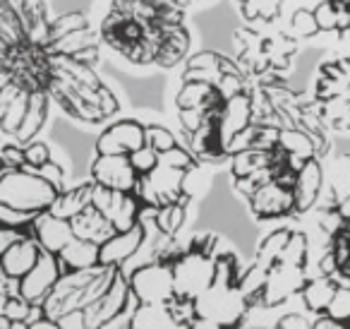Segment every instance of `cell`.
<instances>
[{"instance_id": "cell-31", "label": "cell", "mask_w": 350, "mask_h": 329, "mask_svg": "<svg viewBox=\"0 0 350 329\" xmlns=\"http://www.w3.org/2000/svg\"><path fill=\"white\" fill-rule=\"evenodd\" d=\"M175 5H180L183 10H187V8H192V5H200V3H204V0H173Z\"/></svg>"}, {"instance_id": "cell-5", "label": "cell", "mask_w": 350, "mask_h": 329, "mask_svg": "<svg viewBox=\"0 0 350 329\" xmlns=\"http://www.w3.org/2000/svg\"><path fill=\"white\" fill-rule=\"evenodd\" d=\"M307 94L326 130L350 137V51L321 60Z\"/></svg>"}, {"instance_id": "cell-16", "label": "cell", "mask_w": 350, "mask_h": 329, "mask_svg": "<svg viewBox=\"0 0 350 329\" xmlns=\"http://www.w3.org/2000/svg\"><path fill=\"white\" fill-rule=\"evenodd\" d=\"M29 233L34 236V241L39 243V247L44 252H51V255H58L65 245L75 238L72 226H70L68 219H60L51 212H44L34 219Z\"/></svg>"}, {"instance_id": "cell-3", "label": "cell", "mask_w": 350, "mask_h": 329, "mask_svg": "<svg viewBox=\"0 0 350 329\" xmlns=\"http://www.w3.org/2000/svg\"><path fill=\"white\" fill-rule=\"evenodd\" d=\"M96 36L135 68L173 70L195 53L187 12L173 0H111Z\"/></svg>"}, {"instance_id": "cell-8", "label": "cell", "mask_w": 350, "mask_h": 329, "mask_svg": "<svg viewBox=\"0 0 350 329\" xmlns=\"http://www.w3.org/2000/svg\"><path fill=\"white\" fill-rule=\"evenodd\" d=\"M219 252V238L211 236V233L187 241L185 250L170 262L175 281V298L195 300L214 284L216 255Z\"/></svg>"}, {"instance_id": "cell-1", "label": "cell", "mask_w": 350, "mask_h": 329, "mask_svg": "<svg viewBox=\"0 0 350 329\" xmlns=\"http://www.w3.org/2000/svg\"><path fill=\"white\" fill-rule=\"evenodd\" d=\"M98 63L101 44L87 12L0 0V132L17 145L39 140L51 106L82 125L111 123L120 99Z\"/></svg>"}, {"instance_id": "cell-29", "label": "cell", "mask_w": 350, "mask_h": 329, "mask_svg": "<svg viewBox=\"0 0 350 329\" xmlns=\"http://www.w3.org/2000/svg\"><path fill=\"white\" fill-rule=\"evenodd\" d=\"M29 329H65V327L60 322H55V319L41 317V319H36V322H31Z\"/></svg>"}, {"instance_id": "cell-10", "label": "cell", "mask_w": 350, "mask_h": 329, "mask_svg": "<svg viewBox=\"0 0 350 329\" xmlns=\"http://www.w3.org/2000/svg\"><path fill=\"white\" fill-rule=\"evenodd\" d=\"M135 305H170L175 300L173 269L163 260H149L127 274Z\"/></svg>"}, {"instance_id": "cell-14", "label": "cell", "mask_w": 350, "mask_h": 329, "mask_svg": "<svg viewBox=\"0 0 350 329\" xmlns=\"http://www.w3.org/2000/svg\"><path fill=\"white\" fill-rule=\"evenodd\" d=\"M146 228L144 223L130 228V231H118L98 247V260L101 267H111V269H120L125 262H130L137 252L144 247L146 243Z\"/></svg>"}, {"instance_id": "cell-12", "label": "cell", "mask_w": 350, "mask_h": 329, "mask_svg": "<svg viewBox=\"0 0 350 329\" xmlns=\"http://www.w3.org/2000/svg\"><path fill=\"white\" fill-rule=\"evenodd\" d=\"M305 281H307L305 267H291V265H283V262H276L267 274V284H264V291L259 295V303L264 308H278L286 300H291L295 293H300Z\"/></svg>"}, {"instance_id": "cell-24", "label": "cell", "mask_w": 350, "mask_h": 329, "mask_svg": "<svg viewBox=\"0 0 350 329\" xmlns=\"http://www.w3.org/2000/svg\"><path fill=\"white\" fill-rule=\"evenodd\" d=\"M267 269H262V267L252 265L250 262L245 269H240V276H238V289L243 291V295L250 300V305L259 303V295H262L264 291V284H267Z\"/></svg>"}, {"instance_id": "cell-30", "label": "cell", "mask_w": 350, "mask_h": 329, "mask_svg": "<svg viewBox=\"0 0 350 329\" xmlns=\"http://www.w3.org/2000/svg\"><path fill=\"white\" fill-rule=\"evenodd\" d=\"M183 329H224L219 324H211V322H204V319H192L190 324H185Z\"/></svg>"}, {"instance_id": "cell-26", "label": "cell", "mask_w": 350, "mask_h": 329, "mask_svg": "<svg viewBox=\"0 0 350 329\" xmlns=\"http://www.w3.org/2000/svg\"><path fill=\"white\" fill-rule=\"evenodd\" d=\"M273 329H312V322L305 317V315L291 313V315H283Z\"/></svg>"}, {"instance_id": "cell-20", "label": "cell", "mask_w": 350, "mask_h": 329, "mask_svg": "<svg viewBox=\"0 0 350 329\" xmlns=\"http://www.w3.org/2000/svg\"><path fill=\"white\" fill-rule=\"evenodd\" d=\"M336 289H338V284H336L334 276H324V274L307 276L305 286H302V291H300L302 305H305L312 315L321 317V315L326 313V308H329Z\"/></svg>"}, {"instance_id": "cell-17", "label": "cell", "mask_w": 350, "mask_h": 329, "mask_svg": "<svg viewBox=\"0 0 350 329\" xmlns=\"http://www.w3.org/2000/svg\"><path fill=\"white\" fill-rule=\"evenodd\" d=\"M70 226H72L75 238H79V241H89L98 247H101L103 243L113 236V233H118L116 226L111 223V219H108L94 202H89L82 212L75 214V217L70 219Z\"/></svg>"}, {"instance_id": "cell-7", "label": "cell", "mask_w": 350, "mask_h": 329, "mask_svg": "<svg viewBox=\"0 0 350 329\" xmlns=\"http://www.w3.org/2000/svg\"><path fill=\"white\" fill-rule=\"evenodd\" d=\"M116 271L118 269H111V267H96V269L87 271H65L55 284V289L49 293V298L41 303L44 317L63 322V319L82 313L111 286Z\"/></svg>"}, {"instance_id": "cell-27", "label": "cell", "mask_w": 350, "mask_h": 329, "mask_svg": "<svg viewBox=\"0 0 350 329\" xmlns=\"http://www.w3.org/2000/svg\"><path fill=\"white\" fill-rule=\"evenodd\" d=\"M27 231H15V228H5V226H0V257L5 255V250L12 245V243L17 241V238H22Z\"/></svg>"}, {"instance_id": "cell-19", "label": "cell", "mask_w": 350, "mask_h": 329, "mask_svg": "<svg viewBox=\"0 0 350 329\" xmlns=\"http://www.w3.org/2000/svg\"><path fill=\"white\" fill-rule=\"evenodd\" d=\"M55 257H58L60 267H63V274L65 271H87L101 267L98 245H94L89 241H79V238H72Z\"/></svg>"}, {"instance_id": "cell-25", "label": "cell", "mask_w": 350, "mask_h": 329, "mask_svg": "<svg viewBox=\"0 0 350 329\" xmlns=\"http://www.w3.org/2000/svg\"><path fill=\"white\" fill-rule=\"evenodd\" d=\"M324 317L334 319V322L350 324V286H338V289H336Z\"/></svg>"}, {"instance_id": "cell-28", "label": "cell", "mask_w": 350, "mask_h": 329, "mask_svg": "<svg viewBox=\"0 0 350 329\" xmlns=\"http://www.w3.org/2000/svg\"><path fill=\"white\" fill-rule=\"evenodd\" d=\"M312 329H350V324L334 322V319H329V317H324V315H321L319 319H314V322H312Z\"/></svg>"}, {"instance_id": "cell-13", "label": "cell", "mask_w": 350, "mask_h": 329, "mask_svg": "<svg viewBox=\"0 0 350 329\" xmlns=\"http://www.w3.org/2000/svg\"><path fill=\"white\" fill-rule=\"evenodd\" d=\"M60 276H63V267H60L58 257L51 252H41L39 262L31 267L29 274L20 279V295L31 305H41L55 289Z\"/></svg>"}, {"instance_id": "cell-11", "label": "cell", "mask_w": 350, "mask_h": 329, "mask_svg": "<svg viewBox=\"0 0 350 329\" xmlns=\"http://www.w3.org/2000/svg\"><path fill=\"white\" fill-rule=\"evenodd\" d=\"M130 303H132V293H130V284H127V276L118 269L111 286L89 308H84L79 313L82 329H106L108 324H113L130 308Z\"/></svg>"}, {"instance_id": "cell-15", "label": "cell", "mask_w": 350, "mask_h": 329, "mask_svg": "<svg viewBox=\"0 0 350 329\" xmlns=\"http://www.w3.org/2000/svg\"><path fill=\"white\" fill-rule=\"evenodd\" d=\"M240 12L243 25L286 27L293 0H230Z\"/></svg>"}, {"instance_id": "cell-32", "label": "cell", "mask_w": 350, "mask_h": 329, "mask_svg": "<svg viewBox=\"0 0 350 329\" xmlns=\"http://www.w3.org/2000/svg\"><path fill=\"white\" fill-rule=\"evenodd\" d=\"M0 329H12V319H8L3 313H0Z\"/></svg>"}, {"instance_id": "cell-9", "label": "cell", "mask_w": 350, "mask_h": 329, "mask_svg": "<svg viewBox=\"0 0 350 329\" xmlns=\"http://www.w3.org/2000/svg\"><path fill=\"white\" fill-rule=\"evenodd\" d=\"M195 319L219 324L224 329H238L250 310V300L235 281H214L200 298L192 300Z\"/></svg>"}, {"instance_id": "cell-22", "label": "cell", "mask_w": 350, "mask_h": 329, "mask_svg": "<svg viewBox=\"0 0 350 329\" xmlns=\"http://www.w3.org/2000/svg\"><path fill=\"white\" fill-rule=\"evenodd\" d=\"M288 233H291L288 226H278V228H271L267 236H262V241H259L257 250H254V255H252V265L262 267V269H267V271L271 269L278 262V257H281V250L288 241Z\"/></svg>"}, {"instance_id": "cell-6", "label": "cell", "mask_w": 350, "mask_h": 329, "mask_svg": "<svg viewBox=\"0 0 350 329\" xmlns=\"http://www.w3.org/2000/svg\"><path fill=\"white\" fill-rule=\"evenodd\" d=\"M286 29L295 41L350 39V0H293Z\"/></svg>"}, {"instance_id": "cell-21", "label": "cell", "mask_w": 350, "mask_h": 329, "mask_svg": "<svg viewBox=\"0 0 350 329\" xmlns=\"http://www.w3.org/2000/svg\"><path fill=\"white\" fill-rule=\"evenodd\" d=\"M127 329H183L168 305H135Z\"/></svg>"}, {"instance_id": "cell-18", "label": "cell", "mask_w": 350, "mask_h": 329, "mask_svg": "<svg viewBox=\"0 0 350 329\" xmlns=\"http://www.w3.org/2000/svg\"><path fill=\"white\" fill-rule=\"evenodd\" d=\"M41 252H44V250L39 247V243H36L34 236L27 231L25 236L17 238V241L8 247L5 255L0 257V267H3V271H5L10 279L20 281L22 276L29 274L31 267L39 262Z\"/></svg>"}, {"instance_id": "cell-4", "label": "cell", "mask_w": 350, "mask_h": 329, "mask_svg": "<svg viewBox=\"0 0 350 329\" xmlns=\"http://www.w3.org/2000/svg\"><path fill=\"white\" fill-rule=\"evenodd\" d=\"M230 58L254 87L288 84L300 56V41L286 27L240 25L230 36Z\"/></svg>"}, {"instance_id": "cell-23", "label": "cell", "mask_w": 350, "mask_h": 329, "mask_svg": "<svg viewBox=\"0 0 350 329\" xmlns=\"http://www.w3.org/2000/svg\"><path fill=\"white\" fill-rule=\"evenodd\" d=\"M278 262L291 267H307L310 265V236L305 231H297V228H291L288 233V241L281 250V257Z\"/></svg>"}, {"instance_id": "cell-2", "label": "cell", "mask_w": 350, "mask_h": 329, "mask_svg": "<svg viewBox=\"0 0 350 329\" xmlns=\"http://www.w3.org/2000/svg\"><path fill=\"white\" fill-rule=\"evenodd\" d=\"M257 87L230 56L195 51L185 60L173 97L180 140L202 166L228 164L254 121Z\"/></svg>"}]
</instances>
